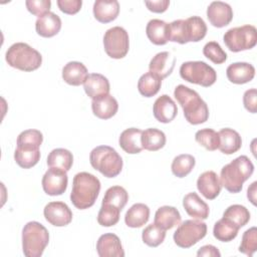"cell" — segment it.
<instances>
[{"instance_id": "83f0119b", "label": "cell", "mask_w": 257, "mask_h": 257, "mask_svg": "<svg viewBox=\"0 0 257 257\" xmlns=\"http://www.w3.org/2000/svg\"><path fill=\"white\" fill-rule=\"evenodd\" d=\"M146 33L152 43L164 45L169 41V23L161 19H152L147 24Z\"/></svg>"}, {"instance_id": "3957f363", "label": "cell", "mask_w": 257, "mask_h": 257, "mask_svg": "<svg viewBox=\"0 0 257 257\" xmlns=\"http://www.w3.org/2000/svg\"><path fill=\"white\" fill-rule=\"evenodd\" d=\"M254 172V165L247 156H240L221 169L220 182L228 192H241L243 184Z\"/></svg>"}, {"instance_id": "5b68a950", "label": "cell", "mask_w": 257, "mask_h": 257, "mask_svg": "<svg viewBox=\"0 0 257 257\" xmlns=\"http://www.w3.org/2000/svg\"><path fill=\"white\" fill-rule=\"evenodd\" d=\"M91 167L106 178H114L122 170V159L118 153L109 146H98L89 154Z\"/></svg>"}, {"instance_id": "2e32d148", "label": "cell", "mask_w": 257, "mask_h": 257, "mask_svg": "<svg viewBox=\"0 0 257 257\" xmlns=\"http://www.w3.org/2000/svg\"><path fill=\"white\" fill-rule=\"evenodd\" d=\"M96 251L100 257H123L124 251L119 238L112 233L101 235L96 242Z\"/></svg>"}, {"instance_id": "7c38bea8", "label": "cell", "mask_w": 257, "mask_h": 257, "mask_svg": "<svg viewBox=\"0 0 257 257\" xmlns=\"http://www.w3.org/2000/svg\"><path fill=\"white\" fill-rule=\"evenodd\" d=\"M43 215L48 223L56 227H63L72 221V212L63 202H50L43 210Z\"/></svg>"}, {"instance_id": "1f68e13d", "label": "cell", "mask_w": 257, "mask_h": 257, "mask_svg": "<svg viewBox=\"0 0 257 257\" xmlns=\"http://www.w3.org/2000/svg\"><path fill=\"white\" fill-rule=\"evenodd\" d=\"M162 85V79L155 73L148 71L144 73L138 81L139 92L145 97L156 95Z\"/></svg>"}, {"instance_id": "d4e9b609", "label": "cell", "mask_w": 257, "mask_h": 257, "mask_svg": "<svg viewBox=\"0 0 257 257\" xmlns=\"http://www.w3.org/2000/svg\"><path fill=\"white\" fill-rule=\"evenodd\" d=\"M88 76L86 66L79 61H70L62 68L63 80L73 86L83 84Z\"/></svg>"}, {"instance_id": "277c9868", "label": "cell", "mask_w": 257, "mask_h": 257, "mask_svg": "<svg viewBox=\"0 0 257 257\" xmlns=\"http://www.w3.org/2000/svg\"><path fill=\"white\" fill-rule=\"evenodd\" d=\"M5 59L8 65L22 71L36 70L42 63L40 52L24 42L12 44L6 51Z\"/></svg>"}, {"instance_id": "ab89813d", "label": "cell", "mask_w": 257, "mask_h": 257, "mask_svg": "<svg viewBox=\"0 0 257 257\" xmlns=\"http://www.w3.org/2000/svg\"><path fill=\"white\" fill-rule=\"evenodd\" d=\"M166 238V230L153 223L148 225L142 233L143 242L150 247H158Z\"/></svg>"}, {"instance_id": "5bb4252c", "label": "cell", "mask_w": 257, "mask_h": 257, "mask_svg": "<svg viewBox=\"0 0 257 257\" xmlns=\"http://www.w3.org/2000/svg\"><path fill=\"white\" fill-rule=\"evenodd\" d=\"M153 113L158 121L169 123L176 117L178 107L172 97L168 94H162L154 102Z\"/></svg>"}, {"instance_id": "f6af8a7d", "label": "cell", "mask_w": 257, "mask_h": 257, "mask_svg": "<svg viewBox=\"0 0 257 257\" xmlns=\"http://www.w3.org/2000/svg\"><path fill=\"white\" fill-rule=\"evenodd\" d=\"M169 41L180 44L187 43L185 37V19H178L169 23Z\"/></svg>"}, {"instance_id": "ba28073f", "label": "cell", "mask_w": 257, "mask_h": 257, "mask_svg": "<svg viewBox=\"0 0 257 257\" xmlns=\"http://www.w3.org/2000/svg\"><path fill=\"white\" fill-rule=\"evenodd\" d=\"M223 41L230 51L239 52L253 48L257 43V30L253 25H243L227 30Z\"/></svg>"}, {"instance_id": "60d3db41", "label": "cell", "mask_w": 257, "mask_h": 257, "mask_svg": "<svg viewBox=\"0 0 257 257\" xmlns=\"http://www.w3.org/2000/svg\"><path fill=\"white\" fill-rule=\"evenodd\" d=\"M195 140L207 151H216L219 148V135L213 128H202L195 134Z\"/></svg>"}, {"instance_id": "f35d334b", "label": "cell", "mask_w": 257, "mask_h": 257, "mask_svg": "<svg viewBox=\"0 0 257 257\" xmlns=\"http://www.w3.org/2000/svg\"><path fill=\"white\" fill-rule=\"evenodd\" d=\"M14 160L22 169H30L39 162L40 151L16 148L14 152Z\"/></svg>"}, {"instance_id": "30bf717a", "label": "cell", "mask_w": 257, "mask_h": 257, "mask_svg": "<svg viewBox=\"0 0 257 257\" xmlns=\"http://www.w3.org/2000/svg\"><path fill=\"white\" fill-rule=\"evenodd\" d=\"M103 47L109 57L123 58L130 49V38L126 30L120 26L107 29L103 35Z\"/></svg>"}, {"instance_id": "ffe728a7", "label": "cell", "mask_w": 257, "mask_h": 257, "mask_svg": "<svg viewBox=\"0 0 257 257\" xmlns=\"http://www.w3.org/2000/svg\"><path fill=\"white\" fill-rule=\"evenodd\" d=\"M227 78L235 84H244L255 76V67L248 62H234L226 69Z\"/></svg>"}, {"instance_id": "836d02e7", "label": "cell", "mask_w": 257, "mask_h": 257, "mask_svg": "<svg viewBox=\"0 0 257 257\" xmlns=\"http://www.w3.org/2000/svg\"><path fill=\"white\" fill-rule=\"evenodd\" d=\"M239 228L230 220L222 217L217 221L213 228L214 237L221 242H229L235 239L238 235Z\"/></svg>"}, {"instance_id": "8d00e7d4", "label": "cell", "mask_w": 257, "mask_h": 257, "mask_svg": "<svg viewBox=\"0 0 257 257\" xmlns=\"http://www.w3.org/2000/svg\"><path fill=\"white\" fill-rule=\"evenodd\" d=\"M128 201L126 190L120 186H112L105 191L101 204H109L122 210Z\"/></svg>"}, {"instance_id": "7bdbcfd3", "label": "cell", "mask_w": 257, "mask_h": 257, "mask_svg": "<svg viewBox=\"0 0 257 257\" xmlns=\"http://www.w3.org/2000/svg\"><path fill=\"white\" fill-rule=\"evenodd\" d=\"M257 250V229L251 227L243 233L239 251L247 256H253Z\"/></svg>"}, {"instance_id": "f907efd6", "label": "cell", "mask_w": 257, "mask_h": 257, "mask_svg": "<svg viewBox=\"0 0 257 257\" xmlns=\"http://www.w3.org/2000/svg\"><path fill=\"white\" fill-rule=\"evenodd\" d=\"M197 256L201 257V256H211V257H220L221 253L218 250L217 247L213 246V245H205L203 247H201L198 252H197Z\"/></svg>"}, {"instance_id": "4fadbf2b", "label": "cell", "mask_w": 257, "mask_h": 257, "mask_svg": "<svg viewBox=\"0 0 257 257\" xmlns=\"http://www.w3.org/2000/svg\"><path fill=\"white\" fill-rule=\"evenodd\" d=\"M207 18L214 27L222 28L232 21L233 10L228 3L213 1L207 8Z\"/></svg>"}, {"instance_id": "816d5d0a", "label": "cell", "mask_w": 257, "mask_h": 257, "mask_svg": "<svg viewBox=\"0 0 257 257\" xmlns=\"http://www.w3.org/2000/svg\"><path fill=\"white\" fill-rule=\"evenodd\" d=\"M256 186L257 182H253L247 190V198L254 206L256 205Z\"/></svg>"}, {"instance_id": "d6986e66", "label": "cell", "mask_w": 257, "mask_h": 257, "mask_svg": "<svg viewBox=\"0 0 257 257\" xmlns=\"http://www.w3.org/2000/svg\"><path fill=\"white\" fill-rule=\"evenodd\" d=\"M83 88L91 99H95L108 94L110 85L104 75L100 73H90L83 83Z\"/></svg>"}, {"instance_id": "4316f807", "label": "cell", "mask_w": 257, "mask_h": 257, "mask_svg": "<svg viewBox=\"0 0 257 257\" xmlns=\"http://www.w3.org/2000/svg\"><path fill=\"white\" fill-rule=\"evenodd\" d=\"M181 220L182 217L178 209L172 206H162L155 214L154 223L167 231L179 225Z\"/></svg>"}, {"instance_id": "44dd1931", "label": "cell", "mask_w": 257, "mask_h": 257, "mask_svg": "<svg viewBox=\"0 0 257 257\" xmlns=\"http://www.w3.org/2000/svg\"><path fill=\"white\" fill-rule=\"evenodd\" d=\"M61 29L60 17L53 13L48 12L37 18L35 22V30L38 35L42 37H52L56 35Z\"/></svg>"}, {"instance_id": "f1b7e54d", "label": "cell", "mask_w": 257, "mask_h": 257, "mask_svg": "<svg viewBox=\"0 0 257 257\" xmlns=\"http://www.w3.org/2000/svg\"><path fill=\"white\" fill-rule=\"evenodd\" d=\"M207 33V25L200 16H191L185 19V37L188 42H198Z\"/></svg>"}, {"instance_id": "b9f144b4", "label": "cell", "mask_w": 257, "mask_h": 257, "mask_svg": "<svg viewBox=\"0 0 257 257\" xmlns=\"http://www.w3.org/2000/svg\"><path fill=\"white\" fill-rule=\"evenodd\" d=\"M120 209L109 204H101L97 214V222L103 227H111L119 220Z\"/></svg>"}, {"instance_id": "603a6c76", "label": "cell", "mask_w": 257, "mask_h": 257, "mask_svg": "<svg viewBox=\"0 0 257 257\" xmlns=\"http://www.w3.org/2000/svg\"><path fill=\"white\" fill-rule=\"evenodd\" d=\"M119 13V3L116 0H96L93 4L94 18L100 23H108L116 19Z\"/></svg>"}, {"instance_id": "6da1fadb", "label": "cell", "mask_w": 257, "mask_h": 257, "mask_svg": "<svg viewBox=\"0 0 257 257\" xmlns=\"http://www.w3.org/2000/svg\"><path fill=\"white\" fill-rule=\"evenodd\" d=\"M174 96L182 106L184 116L189 123L200 124L209 118L208 105L196 90L179 84L174 90Z\"/></svg>"}, {"instance_id": "484cf974", "label": "cell", "mask_w": 257, "mask_h": 257, "mask_svg": "<svg viewBox=\"0 0 257 257\" xmlns=\"http://www.w3.org/2000/svg\"><path fill=\"white\" fill-rule=\"evenodd\" d=\"M219 150L225 155H232L238 152L242 146V139L238 132L233 128L225 127L219 133Z\"/></svg>"}, {"instance_id": "ee69618b", "label": "cell", "mask_w": 257, "mask_h": 257, "mask_svg": "<svg viewBox=\"0 0 257 257\" xmlns=\"http://www.w3.org/2000/svg\"><path fill=\"white\" fill-rule=\"evenodd\" d=\"M203 54L215 64H222L227 59V53L216 41H209L203 48Z\"/></svg>"}, {"instance_id": "681fc988", "label": "cell", "mask_w": 257, "mask_h": 257, "mask_svg": "<svg viewBox=\"0 0 257 257\" xmlns=\"http://www.w3.org/2000/svg\"><path fill=\"white\" fill-rule=\"evenodd\" d=\"M145 4L147 8L155 13H163L165 12L169 5L170 1L169 0H157V1H145Z\"/></svg>"}, {"instance_id": "8fae6325", "label": "cell", "mask_w": 257, "mask_h": 257, "mask_svg": "<svg viewBox=\"0 0 257 257\" xmlns=\"http://www.w3.org/2000/svg\"><path fill=\"white\" fill-rule=\"evenodd\" d=\"M43 191L49 196L62 195L68 184V177L66 171L58 168H49L42 178Z\"/></svg>"}, {"instance_id": "e0dca14e", "label": "cell", "mask_w": 257, "mask_h": 257, "mask_svg": "<svg viewBox=\"0 0 257 257\" xmlns=\"http://www.w3.org/2000/svg\"><path fill=\"white\" fill-rule=\"evenodd\" d=\"M176 65V57L169 51L157 53L150 61L149 69L157 74L161 79L168 77L174 70Z\"/></svg>"}, {"instance_id": "7a4b0ae2", "label": "cell", "mask_w": 257, "mask_h": 257, "mask_svg": "<svg viewBox=\"0 0 257 257\" xmlns=\"http://www.w3.org/2000/svg\"><path fill=\"white\" fill-rule=\"evenodd\" d=\"M100 191V182L87 172L77 173L73 177L70 201L79 210L88 209L94 205Z\"/></svg>"}, {"instance_id": "f546056e", "label": "cell", "mask_w": 257, "mask_h": 257, "mask_svg": "<svg viewBox=\"0 0 257 257\" xmlns=\"http://www.w3.org/2000/svg\"><path fill=\"white\" fill-rule=\"evenodd\" d=\"M150 218V208L143 203L134 204L125 213L124 222L131 228L143 227Z\"/></svg>"}, {"instance_id": "bcb514c9", "label": "cell", "mask_w": 257, "mask_h": 257, "mask_svg": "<svg viewBox=\"0 0 257 257\" xmlns=\"http://www.w3.org/2000/svg\"><path fill=\"white\" fill-rule=\"evenodd\" d=\"M25 5L27 10L30 13L40 17L50 12L49 9L51 7V1L50 0H26Z\"/></svg>"}, {"instance_id": "ac0fdd59", "label": "cell", "mask_w": 257, "mask_h": 257, "mask_svg": "<svg viewBox=\"0 0 257 257\" xmlns=\"http://www.w3.org/2000/svg\"><path fill=\"white\" fill-rule=\"evenodd\" d=\"M183 207L187 214L198 220H206L209 217L210 209L208 204L203 201L195 192L188 193L183 199Z\"/></svg>"}, {"instance_id": "4dcf8cb0", "label": "cell", "mask_w": 257, "mask_h": 257, "mask_svg": "<svg viewBox=\"0 0 257 257\" xmlns=\"http://www.w3.org/2000/svg\"><path fill=\"white\" fill-rule=\"evenodd\" d=\"M166 135L161 130L150 127L143 131L142 146L145 150L156 152L164 148L166 145Z\"/></svg>"}, {"instance_id": "7dc6e473", "label": "cell", "mask_w": 257, "mask_h": 257, "mask_svg": "<svg viewBox=\"0 0 257 257\" xmlns=\"http://www.w3.org/2000/svg\"><path fill=\"white\" fill-rule=\"evenodd\" d=\"M56 3L61 12L69 15L76 14L82 5L81 0H57Z\"/></svg>"}, {"instance_id": "d590c367", "label": "cell", "mask_w": 257, "mask_h": 257, "mask_svg": "<svg viewBox=\"0 0 257 257\" xmlns=\"http://www.w3.org/2000/svg\"><path fill=\"white\" fill-rule=\"evenodd\" d=\"M43 142V135L38 130H26L19 134L17 138V148L39 150Z\"/></svg>"}, {"instance_id": "d6a6232c", "label": "cell", "mask_w": 257, "mask_h": 257, "mask_svg": "<svg viewBox=\"0 0 257 257\" xmlns=\"http://www.w3.org/2000/svg\"><path fill=\"white\" fill-rule=\"evenodd\" d=\"M73 164L72 154L62 148L52 150L47 157V165L49 168H58L64 171H69Z\"/></svg>"}, {"instance_id": "e575fe53", "label": "cell", "mask_w": 257, "mask_h": 257, "mask_svg": "<svg viewBox=\"0 0 257 257\" xmlns=\"http://www.w3.org/2000/svg\"><path fill=\"white\" fill-rule=\"evenodd\" d=\"M196 160L192 155L182 154L174 158L172 162V173L178 178H184L188 176L194 169Z\"/></svg>"}, {"instance_id": "52a82bcc", "label": "cell", "mask_w": 257, "mask_h": 257, "mask_svg": "<svg viewBox=\"0 0 257 257\" xmlns=\"http://www.w3.org/2000/svg\"><path fill=\"white\" fill-rule=\"evenodd\" d=\"M180 75L184 80L204 87L213 85L217 80L215 69L204 61H186L182 63Z\"/></svg>"}, {"instance_id": "9c48e42d", "label": "cell", "mask_w": 257, "mask_h": 257, "mask_svg": "<svg viewBox=\"0 0 257 257\" xmlns=\"http://www.w3.org/2000/svg\"><path fill=\"white\" fill-rule=\"evenodd\" d=\"M207 234V224L201 220H186L179 224L174 233V241L181 248H190Z\"/></svg>"}, {"instance_id": "9a60e30c", "label": "cell", "mask_w": 257, "mask_h": 257, "mask_svg": "<svg viewBox=\"0 0 257 257\" xmlns=\"http://www.w3.org/2000/svg\"><path fill=\"white\" fill-rule=\"evenodd\" d=\"M197 189L206 199H216L222 189L219 176L214 171H206L202 173L197 180Z\"/></svg>"}, {"instance_id": "7402d4cb", "label": "cell", "mask_w": 257, "mask_h": 257, "mask_svg": "<svg viewBox=\"0 0 257 257\" xmlns=\"http://www.w3.org/2000/svg\"><path fill=\"white\" fill-rule=\"evenodd\" d=\"M91 109L96 117L100 119H108L117 112L118 103L117 100L108 93L101 97L92 99Z\"/></svg>"}, {"instance_id": "cb8c5ba5", "label": "cell", "mask_w": 257, "mask_h": 257, "mask_svg": "<svg viewBox=\"0 0 257 257\" xmlns=\"http://www.w3.org/2000/svg\"><path fill=\"white\" fill-rule=\"evenodd\" d=\"M142 134L143 131L137 127H130L124 130L118 139L120 148L127 154L135 155L143 151L142 146Z\"/></svg>"}, {"instance_id": "8992f818", "label": "cell", "mask_w": 257, "mask_h": 257, "mask_svg": "<svg viewBox=\"0 0 257 257\" xmlns=\"http://www.w3.org/2000/svg\"><path fill=\"white\" fill-rule=\"evenodd\" d=\"M49 242L48 230L39 222L31 221L22 229V250L26 257H40Z\"/></svg>"}, {"instance_id": "74e56055", "label": "cell", "mask_w": 257, "mask_h": 257, "mask_svg": "<svg viewBox=\"0 0 257 257\" xmlns=\"http://www.w3.org/2000/svg\"><path fill=\"white\" fill-rule=\"evenodd\" d=\"M223 217L234 223L239 229L245 226L250 220V212L242 205L235 204L229 206L223 213Z\"/></svg>"}, {"instance_id": "c3c4849f", "label": "cell", "mask_w": 257, "mask_h": 257, "mask_svg": "<svg viewBox=\"0 0 257 257\" xmlns=\"http://www.w3.org/2000/svg\"><path fill=\"white\" fill-rule=\"evenodd\" d=\"M243 104H244V107L249 112L256 113V111H257V91L255 88H250L244 92Z\"/></svg>"}]
</instances>
